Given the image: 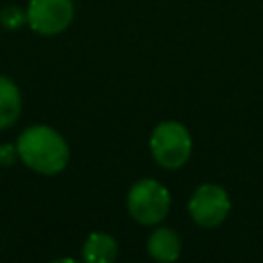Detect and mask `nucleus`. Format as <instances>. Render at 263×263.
<instances>
[{"label": "nucleus", "instance_id": "nucleus-1", "mask_svg": "<svg viewBox=\"0 0 263 263\" xmlns=\"http://www.w3.org/2000/svg\"><path fill=\"white\" fill-rule=\"evenodd\" d=\"M18 158L41 175H55L66 168L70 148L66 140L49 125H31L16 140Z\"/></svg>", "mask_w": 263, "mask_h": 263}, {"label": "nucleus", "instance_id": "nucleus-2", "mask_svg": "<svg viewBox=\"0 0 263 263\" xmlns=\"http://www.w3.org/2000/svg\"><path fill=\"white\" fill-rule=\"evenodd\" d=\"M150 152L162 168H181L191 156V134L179 121H162L150 136Z\"/></svg>", "mask_w": 263, "mask_h": 263}, {"label": "nucleus", "instance_id": "nucleus-3", "mask_svg": "<svg viewBox=\"0 0 263 263\" xmlns=\"http://www.w3.org/2000/svg\"><path fill=\"white\" fill-rule=\"evenodd\" d=\"M171 208V193L154 179H140L127 193V212L140 224H158Z\"/></svg>", "mask_w": 263, "mask_h": 263}, {"label": "nucleus", "instance_id": "nucleus-4", "mask_svg": "<svg viewBox=\"0 0 263 263\" xmlns=\"http://www.w3.org/2000/svg\"><path fill=\"white\" fill-rule=\"evenodd\" d=\"M230 212V197L224 187L216 183H205L197 187L189 199L191 220L201 228H214L226 220Z\"/></svg>", "mask_w": 263, "mask_h": 263}, {"label": "nucleus", "instance_id": "nucleus-5", "mask_svg": "<svg viewBox=\"0 0 263 263\" xmlns=\"http://www.w3.org/2000/svg\"><path fill=\"white\" fill-rule=\"evenodd\" d=\"M74 18L72 0H31L27 6V23L39 35H58Z\"/></svg>", "mask_w": 263, "mask_h": 263}, {"label": "nucleus", "instance_id": "nucleus-6", "mask_svg": "<svg viewBox=\"0 0 263 263\" xmlns=\"http://www.w3.org/2000/svg\"><path fill=\"white\" fill-rule=\"evenodd\" d=\"M146 251L156 261H175L181 255V238L173 228H156L148 236Z\"/></svg>", "mask_w": 263, "mask_h": 263}, {"label": "nucleus", "instance_id": "nucleus-7", "mask_svg": "<svg viewBox=\"0 0 263 263\" xmlns=\"http://www.w3.org/2000/svg\"><path fill=\"white\" fill-rule=\"evenodd\" d=\"M21 90L18 86L6 78L0 76V129L12 125L21 115Z\"/></svg>", "mask_w": 263, "mask_h": 263}, {"label": "nucleus", "instance_id": "nucleus-8", "mask_svg": "<svg viewBox=\"0 0 263 263\" xmlns=\"http://www.w3.org/2000/svg\"><path fill=\"white\" fill-rule=\"evenodd\" d=\"M82 257L88 263H111L117 257V242L111 234L92 232L82 247Z\"/></svg>", "mask_w": 263, "mask_h": 263}, {"label": "nucleus", "instance_id": "nucleus-9", "mask_svg": "<svg viewBox=\"0 0 263 263\" xmlns=\"http://www.w3.org/2000/svg\"><path fill=\"white\" fill-rule=\"evenodd\" d=\"M0 21H2L4 29H18L27 21V12H23L18 6H8V8L2 10Z\"/></svg>", "mask_w": 263, "mask_h": 263}, {"label": "nucleus", "instance_id": "nucleus-10", "mask_svg": "<svg viewBox=\"0 0 263 263\" xmlns=\"http://www.w3.org/2000/svg\"><path fill=\"white\" fill-rule=\"evenodd\" d=\"M16 158H18L16 146H10V144H2L0 146V166H10Z\"/></svg>", "mask_w": 263, "mask_h": 263}]
</instances>
